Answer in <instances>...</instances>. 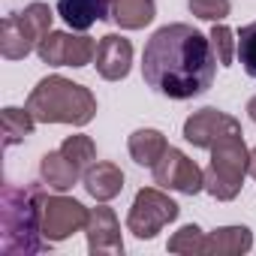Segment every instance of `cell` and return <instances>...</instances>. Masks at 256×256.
<instances>
[{
  "instance_id": "obj_1",
  "label": "cell",
  "mask_w": 256,
  "mask_h": 256,
  "mask_svg": "<svg viewBox=\"0 0 256 256\" xmlns=\"http://www.w3.org/2000/svg\"><path fill=\"white\" fill-rule=\"evenodd\" d=\"M217 72V54L211 40L190 24L160 28L142 54L145 82L172 100H190L211 88Z\"/></svg>"
},
{
  "instance_id": "obj_2",
  "label": "cell",
  "mask_w": 256,
  "mask_h": 256,
  "mask_svg": "<svg viewBox=\"0 0 256 256\" xmlns=\"http://www.w3.org/2000/svg\"><path fill=\"white\" fill-rule=\"evenodd\" d=\"M42 199L40 187H4L0 196V253L28 256L42 250Z\"/></svg>"
},
{
  "instance_id": "obj_3",
  "label": "cell",
  "mask_w": 256,
  "mask_h": 256,
  "mask_svg": "<svg viewBox=\"0 0 256 256\" xmlns=\"http://www.w3.org/2000/svg\"><path fill=\"white\" fill-rule=\"evenodd\" d=\"M24 108L36 118V124L84 126L96 114V100L84 84H76L64 76H48L30 90Z\"/></svg>"
},
{
  "instance_id": "obj_4",
  "label": "cell",
  "mask_w": 256,
  "mask_h": 256,
  "mask_svg": "<svg viewBox=\"0 0 256 256\" xmlns=\"http://www.w3.org/2000/svg\"><path fill=\"white\" fill-rule=\"evenodd\" d=\"M247 172H250V151H247L244 139L241 136L223 139L211 148V163L205 169V190L214 199L229 202L241 193Z\"/></svg>"
},
{
  "instance_id": "obj_5",
  "label": "cell",
  "mask_w": 256,
  "mask_h": 256,
  "mask_svg": "<svg viewBox=\"0 0 256 256\" xmlns=\"http://www.w3.org/2000/svg\"><path fill=\"white\" fill-rule=\"evenodd\" d=\"M48 34H52V10L46 4H30V6H24V12L4 18V28H0V52H4L6 60H22Z\"/></svg>"
},
{
  "instance_id": "obj_6",
  "label": "cell",
  "mask_w": 256,
  "mask_h": 256,
  "mask_svg": "<svg viewBox=\"0 0 256 256\" xmlns=\"http://www.w3.org/2000/svg\"><path fill=\"white\" fill-rule=\"evenodd\" d=\"M178 205L157 187H145L136 193L133 208L126 214V229L136 238H154L166 223H172L178 217Z\"/></svg>"
},
{
  "instance_id": "obj_7",
  "label": "cell",
  "mask_w": 256,
  "mask_h": 256,
  "mask_svg": "<svg viewBox=\"0 0 256 256\" xmlns=\"http://www.w3.org/2000/svg\"><path fill=\"white\" fill-rule=\"evenodd\" d=\"M154 184L163 190H178V193H199L205 190V172L178 148H166V154L154 166Z\"/></svg>"
},
{
  "instance_id": "obj_8",
  "label": "cell",
  "mask_w": 256,
  "mask_h": 256,
  "mask_svg": "<svg viewBox=\"0 0 256 256\" xmlns=\"http://www.w3.org/2000/svg\"><path fill=\"white\" fill-rule=\"evenodd\" d=\"M90 211L66 196H46L42 199V235L46 241H64L88 226Z\"/></svg>"
},
{
  "instance_id": "obj_9",
  "label": "cell",
  "mask_w": 256,
  "mask_h": 256,
  "mask_svg": "<svg viewBox=\"0 0 256 256\" xmlns=\"http://www.w3.org/2000/svg\"><path fill=\"white\" fill-rule=\"evenodd\" d=\"M232 136H241V124L232 114L217 112V108H199L184 120V139L196 148L211 151L217 142L232 139Z\"/></svg>"
},
{
  "instance_id": "obj_10",
  "label": "cell",
  "mask_w": 256,
  "mask_h": 256,
  "mask_svg": "<svg viewBox=\"0 0 256 256\" xmlns=\"http://www.w3.org/2000/svg\"><path fill=\"white\" fill-rule=\"evenodd\" d=\"M36 54L48 66H88L96 58V42L90 36H72L64 30H52L36 46Z\"/></svg>"
},
{
  "instance_id": "obj_11",
  "label": "cell",
  "mask_w": 256,
  "mask_h": 256,
  "mask_svg": "<svg viewBox=\"0 0 256 256\" xmlns=\"http://www.w3.org/2000/svg\"><path fill=\"white\" fill-rule=\"evenodd\" d=\"M96 72L106 78V82H120L130 72V64H133V46L130 40H124L118 34H106L100 42H96Z\"/></svg>"
},
{
  "instance_id": "obj_12",
  "label": "cell",
  "mask_w": 256,
  "mask_h": 256,
  "mask_svg": "<svg viewBox=\"0 0 256 256\" xmlns=\"http://www.w3.org/2000/svg\"><path fill=\"white\" fill-rule=\"evenodd\" d=\"M88 250L96 256V253H124V238H120V223L114 217L112 208L100 205L90 211L88 217Z\"/></svg>"
},
{
  "instance_id": "obj_13",
  "label": "cell",
  "mask_w": 256,
  "mask_h": 256,
  "mask_svg": "<svg viewBox=\"0 0 256 256\" xmlns=\"http://www.w3.org/2000/svg\"><path fill=\"white\" fill-rule=\"evenodd\" d=\"M58 12L72 30H88L94 22H106L112 0H58Z\"/></svg>"
},
{
  "instance_id": "obj_14",
  "label": "cell",
  "mask_w": 256,
  "mask_h": 256,
  "mask_svg": "<svg viewBox=\"0 0 256 256\" xmlns=\"http://www.w3.org/2000/svg\"><path fill=\"white\" fill-rule=\"evenodd\" d=\"M82 184L96 202H108V199H114L124 190V172L114 163H94L82 175Z\"/></svg>"
},
{
  "instance_id": "obj_15",
  "label": "cell",
  "mask_w": 256,
  "mask_h": 256,
  "mask_svg": "<svg viewBox=\"0 0 256 256\" xmlns=\"http://www.w3.org/2000/svg\"><path fill=\"white\" fill-rule=\"evenodd\" d=\"M40 175H42V181H46L52 190H58V193L70 190V187L78 184V178H82L78 166H76L60 148H58V151H48V154L42 157V163H40Z\"/></svg>"
},
{
  "instance_id": "obj_16",
  "label": "cell",
  "mask_w": 256,
  "mask_h": 256,
  "mask_svg": "<svg viewBox=\"0 0 256 256\" xmlns=\"http://www.w3.org/2000/svg\"><path fill=\"white\" fill-rule=\"evenodd\" d=\"M253 247V235L247 226H223V229H214L208 235V247L205 253L211 256H241Z\"/></svg>"
},
{
  "instance_id": "obj_17",
  "label": "cell",
  "mask_w": 256,
  "mask_h": 256,
  "mask_svg": "<svg viewBox=\"0 0 256 256\" xmlns=\"http://www.w3.org/2000/svg\"><path fill=\"white\" fill-rule=\"evenodd\" d=\"M126 148H130V157L139 163V166H157V160L166 154V136L160 130H136L130 136V142H126Z\"/></svg>"
},
{
  "instance_id": "obj_18",
  "label": "cell",
  "mask_w": 256,
  "mask_h": 256,
  "mask_svg": "<svg viewBox=\"0 0 256 256\" xmlns=\"http://www.w3.org/2000/svg\"><path fill=\"white\" fill-rule=\"evenodd\" d=\"M154 0H112V18L124 30H139L154 22Z\"/></svg>"
},
{
  "instance_id": "obj_19",
  "label": "cell",
  "mask_w": 256,
  "mask_h": 256,
  "mask_svg": "<svg viewBox=\"0 0 256 256\" xmlns=\"http://www.w3.org/2000/svg\"><path fill=\"white\" fill-rule=\"evenodd\" d=\"M36 126V118L28 108H4L0 114V130H4V142L6 145H18L24 142Z\"/></svg>"
},
{
  "instance_id": "obj_20",
  "label": "cell",
  "mask_w": 256,
  "mask_h": 256,
  "mask_svg": "<svg viewBox=\"0 0 256 256\" xmlns=\"http://www.w3.org/2000/svg\"><path fill=\"white\" fill-rule=\"evenodd\" d=\"M205 247H208V235L196 226V223H187V226H181L172 238H169V250L172 253H187V256H199V253H205Z\"/></svg>"
},
{
  "instance_id": "obj_21",
  "label": "cell",
  "mask_w": 256,
  "mask_h": 256,
  "mask_svg": "<svg viewBox=\"0 0 256 256\" xmlns=\"http://www.w3.org/2000/svg\"><path fill=\"white\" fill-rule=\"evenodd\" d=\"M60 151L78 166V172L84 175L94 163H96V145L88 139V136H66L64 139V145H60Z\"/></svg>"
},
{
  "instance_id": "obj_22",
  "label": "cell",
  "mask_w": 256,
  "mask_h": 256,
  "mask_svg": "<svg viewBox=\"0 0 256 256\" xmlns=\"http://www.w3.org/2000/svg\"><path fill=\"white\" fill-rule=\"evenodd\" d=\"M235 54L244 66V72L250 78H256V22L244 24L238 30V40H235Z\"/></svg>"
},
{
  "instance_id": "obj_23",
  "label": "cell",
  "mask_w": 256,
  "mask_h": 256,
  "mask_svg": "<svg viewBox=\"0 0 256 256\" xmlns=\"http://www.w3.org/2000/svg\"><path fill=\"white\" fill-rule=\"evenodd\" d=\"M211 48L217 54V64L220 66H232V58H235V34L226 28V24H214L211 30Z\"/></svg>"
},
{
  "instance_id": "obj_24",
  "label": "cell",
  "mask_w": 256,
  "mask_h": 256,
  "mask_svg": "<svg viewBox=\"0 0 256 256\" xmlns=\"http://www.w3.org/2000/svg\"><path fill=\"white\" fill-rule=\"evenodd\" d=\"M187 6H190L193 16H199L205 22H214V24L223 22L229 16V10H232L229 0H187Z\"/></svg>"
},
{
  "instance_id": "obj_25",
  "label": "cell",
  "mask_w": 256,
  "mask_h": 256,
  "mask_svg": "<svg viewBox=\"0 0 256 256\" xmlns=\"http://www.w3.org/2000/svg\"><path fill=\"white\" fill-rule=\"evenodd\" d=\"M247 114H250V120L256 124V96H253V100L247 102Z\"/></svg>"
},
{
  "instance_id": "obj_26",
  "label": "cell",
  "mask_w": 256,
  "mask_h": 256,
  "mask_svg": "<svg viewBox=\"0 0 256 256\" xmlns=\"http://www.w3.org/2000/svg\"><path fill=\"white\" fill-rule=\"evenodd\" d=\"M250 175H253V178H256V148H253V151H250Z\"/></svg>"
}]
</instances>
